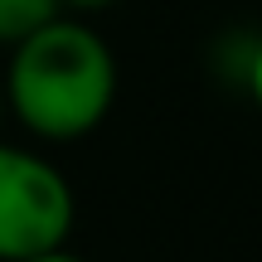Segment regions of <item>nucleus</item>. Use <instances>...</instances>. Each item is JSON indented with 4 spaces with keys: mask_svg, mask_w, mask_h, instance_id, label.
Wrapping results in <instances>:
<instances>
[{
    "mask_svg": "<svg viewBox=\"0 0 262 262\" xmlns=\"http://www.w3.org/2000/svg\"><path fill=\"white\" fill-rule=\"evenodd\" d=\"M63 15L58 0H0V44H15L29 29H39L44 19Z\"/></svg>",
    "mask_w": 262,
    "mask_h": 262,
    "instance_id": "obj_3",
    "label": "nucleus"
},
{
    "mask_svg": "<svg viewBox=\"0 0 262 262\" xmlns=\"http://www.w3.org/2000/svg\"><path fill=\"white\" fill-rule=\"evenodd\" d=\"M112 0H58V10H102Z\"/></svg>",
    "mask_w": 262,
    "mask_h": 262,
    "instance_id": "obj_5",
    "label": "nucleus"
},
{
    "mask_svg": "<svg viewBox=\"0 0 262 262\" xmlns=\"http://www.w3.org/2000/svg\"><path fill=\"white\" fill-rule=\"evenodd\" d=\"M25 262H83V257H73L68 248H49V253H34V257H25Z\"/></svg>",
    "mask_w": 262,
    "mask_h": 262,
    "instance_id": "obj_4",
    "label": "nucleus"
},
{
    "mask_svg": "<svg viewBox=\"0 0 262 262\" xmlns=\"http://www.w3.org/2000/svg\"><path fill=\"white\" fill-rule=\"evenodd\" d=\"M0 112H5V88H0Z\"/></svg>",
    "mask_w": 262,
    "mask_h": 262,
    "instance_id": "obj_7",
    "label": "nucleus"
},
{
    "mask_svg": "<svg viewBox=\"0 0 262 262\" xmlns=\"http://www.w3.org/2000/svg\"><path fill=\"white\" fill-rule=\"evenodd\" d=\"M5 97L34 136L49 141L88 136L112 112L117 97L112 49L102 44L97 29L54 15L39 29H29L25 39H15Z\"/></svg>",
    "mask_w": 262,
    "mask_h": 262,
    "instance_id": "obj_1",
    "label": "nucleus"
},
{
    "mask_svg": "<svg viewBox=\"0 0 262 262\" xmlns=\"http://www.w3.org/2000/svg\"><path fill=\"white\" fill-rule=\"evenodd\" d=\"M253 97L262 102V44H257V54H253Z\"/></svg>",
    "mask_w": 262,
    "mask_h": 262,
    "instance_id": "obj_6",
    "label": "nucleus"
},
{
    "mask_svg": "<svg viewBox=\"0 0 262 262\" xmlns=\"http://www.w3.org/2000/svg\"><path fill=\"white\" fill-rule=\"evenodd\" d=\"M73 189L49 160L0 141V262H25L68 243Z\"/></svg>",
    "mask_w": 262,
    "mask_h": 262,
    "instance_id": "obj_2",
    "label": "nucleus"
}]
</instances>
